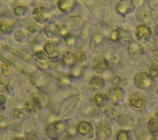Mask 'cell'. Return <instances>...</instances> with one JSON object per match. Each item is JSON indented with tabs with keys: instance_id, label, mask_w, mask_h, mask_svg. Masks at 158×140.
I'll return each mask as SVG.
<instances>
[{
	"instance_id": "cell-39",
	"label": "cell",
	"mask_w": 158,
	"mask_h": 140,
	"mask_svg": "<svg viewBox=\"0 0 158 140\" xmlns=\"http://www.w3.org/2000/svg\"><path fill=\"white\" fill-rule=\"evenodd\" d=\"M6 103H7V97L4 95H0V111H2L6 108Z\"/></svg>"
},
{
	"instance_id": "cell-5",
	"label": "cell",
	"mask_w": 158,
	"mask_h": 140,
	"mask_svg": "<svg viewBox=\"0 0 158 140\" xmlns=\"http://www.w3.org/2000/svg\"><path fill=\"white\" fill-rule=\"evenodd\" d=\"M123 95V90L121 87H112L108 91V97L110 99V101L112 102H118L120 101Z\"/></svg>"
},
{
	"instance_id": "cell-11",
	"label": "cell",
	"mask_w": 158,
	"mask_h": 140,
	"mask_svg": "<svg viewBox=\"0 0 158 140\" xmlns=\"http://www.w3.org/2000/svg\"><path fill=\"white\" fill-rule=\"evenodd\" d=\"M14 27V23L9 20H2L0 22V32L2 34H10Z\"/></svg>"
},
{
	"instance_id": "cell-2",
	"label": "cell",
	"mask_w": 158,
	"mask_h": 140,
	"mask_svg": "<svg viewBox=\"0 0 158 140\" xmlns=\"http://www.w3.org/2000/svg\"><path fill=\"white\" fill-rule=\"evenodd\" d=\"M34 19L39 23H44L48 21L49 17V12L47 8L44 7H35L32 12Z\"/></svg>"
},
{
	"instance_id": "cell-35",
	"label": "cell",
	"mask_w": 158,
	"mask_h": 140,
	"mask_svg": "<svg viewBox=\"0 0 158 140\" xmlns=\"http://www.w3.org/2000/svg\"><path fill=\"white\" fill-rule=\"evenodd\" d=\"M149 74H150V77L152 78H155L158 76V67L155 64L152 65L149 69Z\"/></svg>"
},
{
	"instance_id": "cell-3",
	"label": "cell",
	"mask_w": 158,
	"mask_h": 140,
	"mask_svg": "<svg viewBox=\"0 0 158 140\" xmlns=\"http://www.w3.org/2000/svg\"><path fill=\"white\" fill-rule=\"evenodd\" d=\"M134 9V4L132 0H120L117 5V12L121 15H127Z\"/></svg>"
},
{
	"instance_id": "cell-8",
	"label": "cell",
	"mask_w": 158,
	"mask_h": 140,
	"mask_svg": "<svg viewBox=\"0 0 158 140\" xmlns=\"http://www.w3.org/2000/svg\"><path fill=\"white\" fill-rule=\"evenodd\" d=\"M32 58L35 61L38 63L43 68H47L49 65V59L46 56V54L42 51H37L32 54Z\"/></svg>"
},
{
	"instance_id": "cell-14",
	"label": "cell",
	"mask_w": 158,
	"mask_h": 140,
	"mask_svg": "<svg viewBox=\"0 0 158 140\" xmlns=\"http://www.w3.org/2000/svg\"><path fill=\"white\" fill-rule=\"evenodd\" d=\"M89 85L94 89H101L106 85V82L101 77L95 76L91 78L89 82Z\"/></svg>"
},
{
	"instance_id": "cell-49",
	"label": "cell",
	"mask_w": 158,
	"mask_h": 140,
	"mask_svg": "<svg viewBox=\"0 0 158 140\" xmlns=\"http://www.w3.org/2000/svg\"><path fill=\"white\" fill-rule=\"evenodd\" d=\"M12 140H24V139L22 138H12Z\"/></svg>"
},
{
	"instance_id": "cell-44",
	"label": "cell",
	"mask_w": 158,
	"mask_h": 140,
	"mask_svg": "<svg viewBox=\"0 0 158 140\" xmlns=\"http://www.w3.org/2000/svg\"><path fill=\"white\" fill-rule=\"evenodd\" d=\"M121 82H122V79H121L120 77L116 76L112 80V83H113L114 86H118L121 83Z\"/></svg>"
},
{
	"instance_id": "cell-21",
	"label": "cell",
	"mask_w": 158,
	"mask_h": 140,
	"mask_svg": "<svg viewBox=\"0 0 158 140\" xmlns=\"http://www.w3.org/2000/svg\"><path fill=\"white\" fill-rule=\"evenodd\" d=\"M118 122L120 125L121 127H130L131 125L133 124L132 119L128 116H120L118 117Z\"/></svg>"
},
{
	"instance_id": "cell-50",
	"label": "cell",
	"mask_w": 158,
	"mask_h": 140,
	"mask_svg": "<svg viewBox=\"0 0 158 140\" xmlns=\"http://www.w3.org/2000/svg\"><path fill=\"white\" fill-rule=\"evenodd\" d=\"M156 32H157V34H158V25H157V27H156Z\"/></svg>"
},
{
	"instance_id": "cell-6",
	"label": "cell",
	"mask_w": 158,
	"mask_h": 140,
	"mask_svg": "<svg viewBox=\"0 0 158 140\" xmlns=\"http://www.w3.org/2000/svg\"><path fill=\"white\" fill-rule=\"evenodd\" d=\"M47 82H48L47 75L42 72H37L32 75V83L38 87H43L45 86Z\"/></svg>"
},
{
	"instance_id": "cell-18",
	"label": "cell",
	"mask_w": 158,
	"mask_h": 140,
	"mask_svg": "<svg viewBox=\"0 0 158 140\" xmlns=\"http://www.w3.org/2000/svg\"><path fill=\"white\" fill-rule=\"evenodd\" d=\"M45 133L47 136L51 139H57L59 138V134L57 132V130L54 128V125H49L45 127Z\"/></svg>"
},
{
	"instance_id": "cell-9",
	"label": "cell",
	"mask_w": 158,
	"mask_h": 140,
	"mask_svg": "<svg viewBox=\"0 0 158 140\" xmlns=\"http://www.w3.org/2000/svg\"><path fill=\"white\" fill-rule=\"evenodd\" d=\"M75 5L74 0H59L58 7L60 11L64 12H70Z\"/></svg>"
},
{
	"instance_id": "cell-40",
	"label": "cell",
	"mask_w": 158,
	"mask_h": 140,
	"mask_svg": "<svg viewBox=\"0 0 158 140\" xmlns=\"http://www.w3.org/2000/svg\"><path fill=\"white\" fill-rule=\"evenodd\" d=\"M58 83L60 85H66V84H68L69 83V80L65 75H61V76H59L58 78Z\"/></svg>"
},
{
	"instance_id": "cell-27",
	"label": "cell",
	"mask_w": 158,
	"mask_h": 140,
	"mask_svg": "<svg viewBox=\"0 0 158 140\" xmlns=\"http://www.w3.org/2000/svg\"><path fill=\"white\" fill-rule=\"evenodd\" d=\"M141 17H142V20L143 22H144V25H149L152 22V13L148 11H144V12H142L141 14Z\"/></svg>"
},
{
	"instance_id": "cell-20",
	"label": "cell",
	"mask_w": 158,
	"mask_h": 140,
	"mask_svg": "<svg viewBox=\"0 0 158 140\" xmlns=\"http://www.w3.org/2000/svg\"><path fill=\"white\" fill-rule=\"evenodd\" d=\"M53 31H54L57 35H59L61 36L65 37L67 35L69 34L68 32V28L66 27L65 25H55L53 27Z\"/></svg>"
},
{
	"instance_id": "cell-37",
	"label": "cell",
	"mask_w": 158,
	"mask_h": 140,
	"mask_svg": "<svg viewBox=\"0 0 158 140\" xmlns=\"http://www.w3.org/2000/svg\"><path fill=\"white\" fill-rule=\"evenodd\" d=\"M12 116H13V117L16 119H23L25 118L26 115H25L22 111L18 110V109H14V110L12 111Z\"/></svg>"
},
{
	"instance_id": "cell-41",
	"label": "cell",
	"mask_w": 158,
	"mask_h": 140,
	"mask_svg": "<svg viewBox=\"0 0 158 140\" xmlns=\"http://www.w3.org/2000/svg\"><path fill=\"white\" fill-rule=\"evenodd\" d=\"M128 134L125 131H120L117 135V140H128Z\"/></svg>"
},
{
	"instance_id": "cell-46",
	"label": "cell",
	"mask_w": 158,
	"mask_h": 140,
	"mask_svg": "<svg viewBox=\"0 0 158 140\" xmlns=\"http://www.w3.org/2000/svg\"><path fill=\"white\" fill-rule=\"evenodd\" d=\"M27 31L30 32V33H31V34H34L36 32V27L33 26V25H29L28 27H27Z\"/></svg>"
},
{
	"instance_id": "cell-38",
	"label": "cell",
	"mask_w": 158,
	"mask_h": 140,
	"mask_svg": "<svg viewBox=\"0 0 158 140\" xmlns=\"http://www.w3.org/2000/svg\"><path fill=\"white\" fill-rule=\"evenodd\" d=\"M75 56H76V61L79 62V63H83L86 60V54H84L83 52H79L75 54Z\"/></svg>"
},
{
	"instance_id": "cell-34",
	"label": "cell",
	"mask_w": 158,
	"mask_h": 140,
	"mask_svg": "<svg viewBox=\"0 0 158 140\" xmlns=\"http://www.w3.org/2000/svg\"><path fill=\"white\" fill-rule=\"evenodd\" d=\"M11 129H12V130L16 134L22 133V130H23V129H22V125L20 123L12 124V126H11Z\"/></svg>"
},
{
	"instance_id": "cell-31",
	"label": "cell",
	"mask_w": 158,
	"mask_h": 140,
	"mask_svg": "<svg viewBox=\"0 0 158 140\" xmlns=\"http://www.w3.org/2000/svg\"><path fill=\"white\" fill-rule=\"evenodd\" d=\"M129 104L133 108L135 109H141L143 106V102L141 99H131Z\"/></svg>"
},
{
	"instance_id": "cell-10",
	"label": "cell",
	"mask_w": 158,
	"mask_h": 140,
	"mask_svg": "<svg viewBox=\"0 0 158 140\" xmlns=\"http://www.w3.org/2000/svg\"><path fill=\"white\" fill-rule=\"evenodd\" d=\"M77 130L81 135H86L92 131V126L86 121H81L77 126Z\"/></svg>"
},
{
	"instance_id": "cell-19",
	"label": "cell",
	"mask_w": 158,
	"mask_h": 140,
	"mask_svg": "<svg viewBox=\"0 0 158 140\" xmlns=\"http://www.w3.org/2000/svg\"><path fill=\"white\" fill-rule=\"evenodd\" d=\"M2 46L4 47V49H6L8 52H10V53H12L13 55H15V56L18 57V58H20V59H23V60H25V61H27V62H30L31 61V59H30L29 57L27 56V55H25L24 54H22V52H19L17 51V50H16V49H12V48H11V47L9 46H7V45H2Z\"/></svg>"
},
{
	"instance_id": "cell-24",
	"label": "cell",
	"mask_w": 158,
	"mask_h": 140,
	"mask_svg": "<svg viewBox=\"0 0 158 140\" xmlns=\"http://www.w3.org/2000/svg\"><path fill=\"white\" fill-rule=\"evenodd\" d=\"M27 11V9L26 7H23V6H17V7H15L14 10H13V14H14L16 17H22L26 15Z\"/></svg>"
},
{
	"instance_id": "cell-30",
	"label": "cell",
	"mask_w": 158,
	"mask_h": 140,
	"mask_svg": "<svg viewBox=\"0 0 158 140\" xmlns=\"http://www.w3.org/2000/svg\"><path fill=\"white\" fill-rule=\"evenodd\" d=\"M64 40H65V43H66L67 45L69 47L73 46L75 43H76V38L70 33H69L66 36L64 37Z\"/></svg>"
},
{
	"instance_id": "cell-7",
	"label": "cell",
	"mask_w": 158,
	"mask_h": 140,
	"mask_svg": "<svg viewBox=\"0 0 158 140\" xmlns=\"http://www.w3.org/2000/svg\"><path fill=\"white\" fill-rule=\"evenodd\" d=\"M152 35V31L146 25H139L136 28V36L138 40H148Z\"/></svg>"
},
{
	"instance_id": "cell-48",
	"label": "cell",
	"mask_w": 158,
	"mask_h": 140,
	"mask_svg": "<svg viewBox=\"0 0 158 140\" xmlns=\"http://www.w3.org/2000/svg\"><path fill=\"white\" fill-rule=\"evenodd\" d=\"M63 140H73V138H72L71 136L66 135V136H64V138H63Z\"/></svg>"
},
{
	"instance_id": "cell-22",
	"label": "cell",
	"mask_w": 158,
	"mask_h": 140,
	"mask_svg": "<svg viewBox=\"0 0 158 140\" xmlns=\"http://www.w3.org/2000/svg\"><path fill=\"white\" fill-rule=\"evenodd\" d=\"M79 22H80V18L79 17H70L69 19L67 20L66 22V27L69 28H74L78 25Z\"/></svg>"
},
{
	"instance_id": "cell-13",
	"label": "cell",
	"mask_w": 158,
	"mask_h": 140,
	"mask_svg": "<svg viewBox=\"0 0 158 140\" xmlns=\"http://www.w3.org/2000/svg\"><path fill=\"white\" fill-rule=\"evenodd\" d=\"M141 51H142V46L138 42L132 41L129 43L128 47V52L131 57L138 56V54H140Z\"/></svg>"
},
{
	"instance_id": "cell-25",
	"label": "cell",
	"mask_w": 158,
	"mask_h": 140,
	"mask_svg": "<svg viewBox=\"0 0 158 140\" xmlns=\"http://www.w3.org/2000/svg\"><path fill=\"white\" fill-rule=\"evenodd\" d=\"M106 94L104 93H98L96 94L94 99H95V101H96V105L100 107H102L105 104V100H106Z\"/></svg>"
},
{
	"instance_id": "cell-17",
	"label": "cell",
	"mask_w": 158,
	"mask_h": 140,
	"mask_svg": "<svg viewBox=\"0 0 158 140\" xmlns=\"http://www.w3.org/2000/svg\"><path fill=\"white\" fill-rule=\"evenodd\" d=\"M148 131L152 136L155 137L158 133V122L155 119H151L148 122Z\"/></svg>"
},
{
	"instance_id": "cell-4",
	"label": "cell",
	"mask_w": 158,
	"mask_h": 140,
	"mask_svg": "<svg viewBox=\"0 0 158 140\" xmlns=\"http://www.w3.org/2000/svg\"><path fill=\"white\" fill-rule=\"evenodd\" d=\"M96 134L99 139L106 140L111 135V129L107 125H101L96 127Z\"/></svg>"
},
{
	"instance_id": "cell-47",
	"label": "cell",
	"mask_w": 158,
	"mask_h": 140,
	"mask_svg": "<svg viewBox=\"0 0 158 140\" xmlns=\"http://www.w3.org/2000/svg\"><path fill=\"white\" fill-rule=\"evenodd\" d=\"M132 2H133V4H135L136 6H142L144 2V0H132Z\"/></svg>"
},
{
	"instance_id": "cell-33",
	"label": "cell",
	"mask_w": 158,
	"mask_h": 140,
	"mask_svg": "<svg viewBox=\"0 0 158 140\" xmlns=\"http://www.w3.org/2000/svg\"><path fill=\"white\" fill-rule=\"evenodd\" d=\"M70 74L73 77H79L81 74V69L79 66H73L72 67L71 71H70Z\"/></svg>"
},
{
	"instance_id": "cell-26",
	"label": "cell",
	"mask_w": 158,
	"mask_h": 140,
	"mask_svg": "<svg viewBox=\"0 0 158 140\" xmlns=\"http://www.w3.org/2000/svg\"><path fill=\"white\" fill-rule=\"evenodd\" d=\"M103 36H101V34L95 35L91 39V48H92V46H97L99 45H101L103 42Z\"/></svg>"
},
{
	"instance_id": "cell-28",
	"label": "cell",
	"mask_w": 158,
	"mask_h": 140,
	"mask_svg": "<svg viewBox=\"0 0 158 140\" xmlns=\"http://www.w3.org/2000/svg\"><path fill=\"white\" fill-rule=\"evenodd\" d=\"M110 39L114 42L119 41V40L121 39V33L120 31L118 29H115L112 31L110 34Z\"/></svg>"
},
{
	"instance_id": "cell-1",
	"label": "cell",
	"mask_w": 158,
	"mask_h": 140,
	"mask_svg": "<svg viewBox=\"0 0 158 140\" xmlns=\"http://www.w3.org/2000/svg\"><path fill=\"white\" fill-rule=\"evenodd\" d=\"M134 84L139 89H148L152 85V80L148 74L138 73L134 76Z\"/></svg>"
},
{
	"instance_id": "cell-32",
	"label": "cell",
	"mask_w": 158,
	"mask_h": 140,
	"mask_svg": "<svg viewBox=\"0 0 158 140\" xmlns=\"http://www.w3.org/2000/svg\"><path fill=\"white\" fill-rule=\"evenodd\" d=\"M9 125V122L6 116L0 115V130H4Z\"/></svg>"
},
{
	"instance_id": "cell-29",
	"label": "cell",
	"mask_w": 158,
	"mask_h": 140,
	"mask_svg": "<svg viewBox=\"0 0 158 140\" xmlns=\"http://www.w3.org/2000/svg\"><path fill=\"white\" fill-rule=\"evenodd\" d=\"M53 125H54V128H55V129H56L57 132H58L59 134L64 132V131L66 129V126H65L64 121H56V122H54Z\"/></svg>"
},
{
	"instance_id": "cell-42",
	"label": "cell",
	"mask_w": 158,
	"mask_h": 140,
	"mask_svg": "<svg viewBox=\"0 0 158 140\" xmlns=\"http://www.w3.org/2000/svg\"><path fill=\"white\" fill-rule=\"evenodd\" d=\"M148 3L151 9H158V0H148Z\"/></svg>"
},
{
	"instance_id": "cell-43",
	"label": "cell",
	"mask_w": 158,
	"mask_h": 140,
	"mask_svg": "<svg viewBox=\"0 0 158 140\" xmlns=\"http://www.w3.org/2000/svg\"><path fill=\"white\" fill-rule=\"evenodd\" d=\"M14 38L17 42H22L23 38H24V34L21 31H17V32H15Z\"/></svg>"
},
{
	"instance_id": "cell-51",
	"label": "cell",
	"mask_w": 158,
	"mask_h": 140,
	"mask_svg": "<svg viewBox=\"0 0 158 140\" xmlns=\"http://www.w3.org/2000/svg\"><path fill=\"white\" fill-rule=\"evenodd\" d=\"M2 14V11H1V9H0V15Z\"/></svg>"
},
{
	"instance_id": "cell-23",
	"label": "cell",
	"mask_w": 158,
	"mask_h": 140,
	"mask_svg": "<svg viewBox=\"0 0 158 140\" xmlns=\"http://www.w3.org/2000/svg\"><path fill=\"white\" fill-rule=\"evenodd\" d=\"M105 115H106V117H108L110 119H115L118 117V111H116L113 106H110V107L106 109L105 111Z\"/></svg>"
},
{
	"instance_id": "cell-12",
	"label": "cell",
	"mask_w": 158,
	"mask_h": 140,
	"mask_svg": "<svg viewBox=\"0 0 158 140\" xmlns=\"http://www.w3.org/2000/svg\"><path fill=\"white\" fill-rule=\"evenodd\" d=\"M63 64L67 67H73L76 62V56L73 52L68 51L64 53L63 55V59H62Z\"/></svg>"
},
{
	"instance_id": "cell-16",
	"label": "cell",
	"mask_w": 158,
	"mask_h": 140,
	"mask_svg": "<svg viewBox=\"0 0 158 140\" xmlns=\"http://www.w3.org/2000/svg\"><path fill=\"white\" fill-rule=\"evenodd\" d=\"M44 50L45 52V54L49 57H55L58 54L56 47L53 43H47L44 45Z\"/></svg>"
},
{
	"instance_id": "cell-36",
	"label": "cell",
	"mask_w": 158,
	"mask_h": 140,
	"mask_svg": "<svg viewBox=\"0 0 158 140\" xmlns=\"http://www.w3.org/2000/svg\"><path fill=\"white\" fill-rule=\"evenodd\" d=\"M1 69H2V74L3 76L9 77L12 75V69H10L8 65L2 64V66H1Z\"/></svg>"
},
{
	"instance_id": "cell-45",
	"label": "cell",
	"mask_w": 158,
	"mask_h": 140,
	"mask_svg": "<svg viewBox=\"0 0 158 140\" xmlns=\"http://www.w3.org/2000/svg\"><path fill=\"white\" fill-rule=\"evenodd\" d=\"M27 140H39L36 135L33 133H27Z\"/></svg>"
},
{
	"instance_id": "cell-15",
	"label": "cell",
	"mask_w": 158,
	"mask_h": 140,
	"mask_svg": "<svg viewBox=\"0 0 158 140\" xmlns=\"http://www.w3.org/2000/svg\"><path fill=\"white\" fill-rule=\"evenodd\" d=\"M93 69L94 70L99 74H102L104 72L106 71L107 68L104 64L103 59H98V58H96V59L93 60Z\"/></svg>"
}]
</instances>
